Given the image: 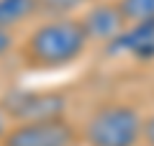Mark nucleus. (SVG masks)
<instances>
[{"instance_id":"1","label":"nucleus","mask_w":154,"mask_h":146,"mask_svg":"<svg viewBox=\"0 0 154 146\" xmlns=\"http://www.w3.org/2000/svg\"><path fill=\"white\" fill-rule=\"evenodd\" d=\"M90 38L85 33L82 23L67 16H57L51 21L41 23L28 36L23 46V56L28 64L41 69H57L77 62L85 54Z\"/></svg>"},{"instance_id":"2","label":"nucleus","mask_w":154,"mask_h":146,"mask_svg":"<svg viewBox=\"0 0 154 146\" xmlns=\"http://www.w3.org/2000/svg\"><path fill=\"white\" fill-rule=\"evenodd\" d=\"M141 136L144 120L128 105H103L85 126V141L90 146H136Z\"/></svg>"},{"instance_id":"3","label":"nucleus","mask_w":154,"mask_h":146,"mask_svg":"<svg viewBox=\"0 0 154 146\" xmlns=\"http://www.w3.org/2000/svg\"><path fill=\"white\" fill-rule=\"evenodd\" d=\"M0 103L8 110L11 120H16V123L62 118L64 115V108H67L64 95H59V92H46V90H13Z\"/></svg>"},{"instance_id":"4","label":"nucleus","mask_w":154,"mask_h":146,"mask_svg":"<svg viewBox=\"0 0 154 146\" xmlns=\"http://www.w3.org/2000/svg\"><path fill=\"white\" fill-rule=\"evenodd\" d=\"M72 144H75V131L64 118L18 123L16 128H8V133L3 136V146H72Z\"/></svg>"},{"instance_id":"5","label":"nucleus","mask_w":154,"mask_h":146,"mask_svg":"<svg viewBox=\"0 0 154 146\" xmlns=\"http://www.w3.org/2000/svg\"><path fill=\"white\" fill-rule=\"evenodd\" d=\"M80 23H82L90 41H108V44L126 28V18H123L118 3H98V5H93L82 16Z\"/></svg>"},{"instance_id":"6","label":"nucleus","mask_w":154,"mask_h":146,"mask_svg":"<svg viewBox=\"0 0 154 146\" xmlns=\"http://www.w3.org/2000/svg\"><path fill=\"white\" fill-rule=\"evenodd\" d=\"M110 51L128 54L141 62L154 59V18L152 21H141V23H128L110 41Z\"/></svg>"},{"instance_id":"7","label":"nucleus","mask_w":154,"mask_h":146,"mask_svg":"<svg viewBox=\"0 0 154 146\" xmlns=\"http://www.w3.org/2000/svg\"><path fill=\"white\" fill-rule=\"evenodd\" d=\"M38 11L36 0H0V28L11 31Z\"/></svg>"},{"instance_id":"8","label":"nucleus","mask_w":154,"mask_h":146,"mask_svg":"<svg viewBox=\"0 0 154 146\" xmlns=\"http://www.w3.org/2000/svg\"><path fill=\"white\" fill-rule=\"evenodd\" d=\"M118 8L126 18V26L154 18V0H118Z\"/></svg>"},{"instance_id":"9","label":"nucleus","mask_w":154,"mask_h":146,"mask_svg":"<svg viewBox=\"0 0 154 146\" xmlns=\"http://www.w3.org/2000/svg\"><path fill=\"white\" fill-rule=\"evenodd\" d=\"M85 3L90 0H36L38 5V13H46V16H67V13L77 11V8H82Z\"/></svg>"},{"instance_id":"10","label":"nucleus","mask_w":154,"mask_h":146,"mask_svg":"<svg viewBox=\"0 0 154 146\" xmlns=\"http://www.w3.org/2000/svg\"><path fill=\"white\" fill-rule=\"evenodd\" d=\"M8 128H11V115H8V110L3 108V103H0V141H3V136L8 133Z\"/></svg>"},{"instance_id":"11","label":"nucleus","mask_w":154,"mask_h":146,"mask_svg":"<svg viewBox=\"0 0 154 146\" xmlns=\"http://www.w3.org/2000/svg\"><path fill=\"white\" fill-rule=\"evenodd\" d=\"M11 44H13V36H11V31L0 28V56H3V54L8 51V49H11Z\"/></svg>"},{"instance_id":"12","label":"nucleus","mask_w":154,"mask_h":146,"mask_svg":"<svg viewBox=\"0 0 154 146\" xmlns=\"http://www.w3.org/2000/svg\"><path fill=\"white\" fill-rule=\"evenodd\" d=\"M144 138H146L149 146H154V118H149L144 123Z\"/></svg>"}]
</instances>
